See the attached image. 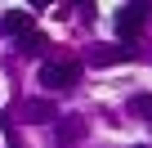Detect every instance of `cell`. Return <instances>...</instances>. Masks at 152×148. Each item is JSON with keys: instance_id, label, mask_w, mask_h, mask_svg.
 <instances>
[{"instance_id": "cell-6", "label": "cell", "mask_w": 152, "mask_h": 148, "mask_svg": "<svg viewBox=\"0 0 152 148\" xmlns=\"http://www.w3.org/2000/svg\"><path fill=\"white\" fill-rule=\"evenodd\" d=\"M0 32H9V36H27V32H31V14H27V9L5 14V18H0Z\"/></svg>"}, {"instance_id": "cell-7", "label": "cell", "mask_w": 152, "mask_h": 148, "mask_svg": "<svg viewBox=\"0 0 152 148\" xmlns=\"http://www.w3.org/2000/svg\"><path fill=\"white\" fill-rule=\"evenodd\" d=\"M45 49H49V36H45V32L31 27L27 36H18V54H31V58H36V54H45Z\"/></svg>"}, {"instance_id": "cell-4", "label": "cell", "mask_w": 152, "mask_h": 148, "mask_svg": "<svg viewBox=\"0 0 152 148\" xmlns=\"http://www.w3.org/2000/svg\"><path fill=\"white\" fill-rule=\"evenodd\" d=\"M58 148H76V144H81L85 135H90V126L81 121V117H58Z\"/></svg>"}, {"instance_id": "cell-8", "label": "cell", "mask_w": 152, "mask_h": 148, "mask_svg": "<svg viewBox=\"0 0 152 148\" xmlns=\"http://www.w3.org/2000/svg\"><path fill=\"white\" fill-rule=\"evenodd\" d=\"M130 112H134V117H143V121H152V90L130 94Z\"/></svg>"}, {"instance_id": "cell-2", "label": "cell", "mask_w": 152, "mask_h": 148, "mask_svg": "<svg viewBox=\"0 0 152 148\" xmlns=\"http://www.w3.org/2000/svg\"><path fill=\"white\" fill-rule=\"evenodd\" d=\"M18 121H27V126H49V121H58V103H54V99H23V103H18Z\"/></svg>"}, {"instance_id": "cell-1", "label": "cell", "mask_w": 152, "mask_h": 148, "mask_svg": "<svg viewBox=\"0 0 152 148\" xmlns=\"http://www.w3.org/2000/svg\"><path fill=\"white\" fill-rule=\"evenodd\" d=\"M81 81V63L67 58V63H40V85L45 90H72Z\"/></svg>"}, {"instance_id": "cell-5", "label": "cell", "mask_w": 152, "mask_h": 148, "mask_svg": "<svg viewBox=\"0 0 152 148\" xmlns=\"http://www.w3.org/2000/svg\"><path fill=\"white\" fill-rule=\"evenodd\" d=\"M130 54L134 49H125V45H94L90 49V63L94 67H112V63H130Z\"/></svg>"}, {"instance_id": "cell-3", "label": "cell", "mask_w": 152, "mask_h": 148, "mask_svg": "<svg viewBox=\"0 0 152 148\" xmlns=\"http://www.w3.org/2000/svg\"><path fill=\"white\" fill-rule=\"evenodd\" d=\"M143 14H148L143 5H121V9H116V32H121L125 40H134V36L143 32Z\"/></svg>"}]
</instances>
